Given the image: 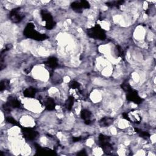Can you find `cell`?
I'll return each instance as SVG.
<instances>
[{
    "mask_svg": "<svg viewBox=\"0 0 156 156\" xmlns=\"http://www.w3.org/2000/svg\"><path fill=\"white\" fill-rule=\"evenodd\" d=\"M24 35L26 37L30 38L35 40L42 41L47 39V36L45 34L39 33L35 29V27L33 24L29 23L24 31Z\"/></svg>",
    "mask_w": 156,
    "mask_h": 156,
    "instance_id": "obj_1",
    "label": "cell"
},
{
    "mask_svg": "<svg viewBox=\"0 0 156 156\" xmlns=\"http://www.w3.org/2000/svg\"><path fill=\"white\" fill-rule=\"evenodd\" d=\"M87 34L90 37L98 40H104L106 37L105 31L99 25H96L88 29Z\"/></svg>",
    "mask_w": 156,
    "mask_h": 156,
    "instance_id": "obj_2",
    "label": "cell"
},
{
    "mask_svg": "<svg viewBox=\"0 0 156 156\" xmlns=\"http://www.w3.org/2000/svg\"><path fill=\"white\" fill-rule=\"evenodd\" d=\"M41 16L43 20L46 23V28L47 29H53L55 26V23L51 14L45 10H42L41 11Z\"/></svg>",
    "mask_w": 156,
    "mask_h": 156,
    "instance_id": "obj_3",
    "label": "cell"
},
{
    "mask_svg": "<svg viewBox=\"0 0 156 156\" xmlns=\"http://www.w3.org/2000/svg\"><path fill=\"white\" fill-rule=\"evenodd\" d=\"M24 17H25V15L21 12L20 7L14 9L13 10H12L10 11V12L9 14L10 20L12 22L15 23H19L21 21H22Z\"/></svg>",
    "mask_w": 156,
    "mask_h": 156,
    "instance_id": "obj_4",
    "label": "cell"
},
{
    "mask_svg": "<svg viewBox=\"0 0 156 156\" xmlns=\"http://www.w3.org/2000/svg\"><path fill=\"white\" fill-rule=\"evenodd\" d=\"M22 133L24 137L29 140H34L35 138H37L39 135V133L37 132L32 128L23 127Z\"/></svg>",
    "mask_w": 156,
    "mask_h": 156,
    "instance_id": "obj_5",
    "label": "cell"
},
{
    "mask_svg": "<svg viewBox=\"0 0 156 156\" xmlns=\"http://www.w3.org/2000/svg\"><path fill=\"white\" fill-rule=\"evenodd\" d=\"M126 99L128 101L134 102V103H136L137 104H141V102L143 101V99H141L139 97V95L138 94L137 92L135 90H133V89L127 92Z\"/></svg>",
    "mask_w": 156,
    "mask_h": 156,
    "instance_id": "obj_6",
    "label": "cell"
},
{
    "mask_svg": "<svg viewBox=\"0 0 156 156\" xmlns=\"http://www.w3.org/2000/svg\"><path fill=\"white\" fill-rule=\"evenodd\" d=\"M43 104L48 111H53L55 109L56 103L54 100L51 98H48L44 101Z\"/></svg>",
    "mask_w": 156,
    "mask_h": 156,
    "instance_id": "obj_7",
    "label": "cell"
},
{
    "mask_svg": "<svg viewBox=\"0 0 156 156\" xmlns=\"http://www.w3.org/2000/svg\"><path fill=\"white\" fill-rule=\"evenodd\" d=\"M92 116V113L90 111L87 109H83L81 112V117L82 118L85 120V123L87 125H90L92 122L90 120Z\"/></svg>",
    "mask_w": 156,
    "mask_h": 156,
    "instance_id": "obj_8",
    "label": "cell"
},
{
    "mask_svg": "<svg viewBox=\"0 0 156 156\" xmlns=\"http://www.w3.org/2000/svg\"><path fill=\"white\" fill-rule=\"evenodd\" d=\"M37 93V90L35 88L33 87H29L25 90V91L23 92V94L25 97L27 98H34L35 94Z\"/></svg>",
    "mask_w": 156,
    "mask_h": 156,
    "instance_id": "obj_9",
    "label": "cell"
},
{
    "mask_svg": "<svg viewBox=\"0 0 156 156\" xmlns=\"http://www.w3.org/2000/svg\"><path fill=\"white\" fill-rule=\"evenodd\" d=\"M46 65L50 67L51 69H54L58 66L57 59L54 57H50L47 60V61L45 62Z\"/></svg>",
    "mask_w": 156,
    "mask_h": 156,
    "instance_id": "obj_10",
    "label": "cell"
},
{
    "mask_svg": "<svg viewBox=\"0 0 156 156\" xmlns=\"http://www.w3.org/2000/svg\"><path fill=\"white\" fill-rule=\"evenodd\" d=\"M114 122V119L109 117H105L100 121V124L102 127H107L111 125Z\"/></svg>",
    "mask_w": 156,
    "mask_h": 156,
    "instance_id": "obj_11",
    "label": "cell"
},
{
    "mask_svg": "<svg viewBox=\"0 0 156 156\" xmlns=\"http://www.w3.org/2000/svg\"><path fill=\"white\" fill-rule=\"evenodd\" d=\"M71 6L75 11L77 12H81L82 7L81 5L80 1H75L71 4Z\"/></svg>",
    "mask_w": 156,
    "mask_h": 156,
    "instance_id": "obj_12",
    "label": "cell"
},
{
    "mask_svg": "<svg viewBox=\"0 0 156 156\" xmlns=\"http://www.w3.org/2000/svg\"><path fill=\"white\" fill-rule=\"evenodd\" d=\"M74 104V98L70 97L65 103V107L68 111H71Z\"/></svg>",
    "mask_w": 156,
    "mask_h": 156,
    "instance_id": "obj_13",
    "label": "cell"
},
{
    "mask_svg": "<svg viewBox=\"0 0 156 156\" xmlns=\"http://www.w3.org/2000/svg\"><path fill=\"white\" fill-rule=\"evenodd\" d=\"M9 87V81L7 79H4L1 82V86H0V90L3 91L8 89Z\"/></svg>",
    "mask_w": 156,
    "mask_h": 156,
    "instance_id": "obj_14",
    "label": "cell"
},
{
    "mask_svg": "<svg viewBox=\"0 0 156 156\" xmlns=\"http://www.w3.org/2000/svg\"><path fill=\"white\" fill-rule=\"evenodd\" d=\"M124 3L123 1H113V2H109L107 3V6H111V7H118L123 4Z\"/></svg>",
    "mask_w": 156,
    "mask_h": 156,
    "instance_id": "obj_15",
    "label": "cell"
},
{
    "mask_svg": "<svg viewBox=\"0 0 156 156\" xmlns=\"http://www.w3.org/2000/svg\"><path fill=\"white\" fill-rule=\"evenodd\" d=\"M6 122H8L10 124H12V125H15V126H18L20 127V124L12 117H10V116L7 117L6 118Z\"/></svg>",
    "mask_w": 156,
    "mask_h": 156,
    "instance_id": "obj_16",
    "label": "cell"
},
{
    "mask_svg": "<svg viewBox=\"0 0 156 156\" xmlns=\"http://www.w3.org/2000/svg\"><path fill=\"white\" fill-rule=\"evenodd\" d=\"M69 86L70 88L73 89H79L80 87V83L76 81H71L70 82Z\"/></svg>",
    "mask_w": 156,
    "mask_h": 156,
    "instance_id": "obj_17",
    "label": "cell"
},
{
    "mask_svg": "<svg viewBox=\"0 0 156 156\" xmlns=\"http://www.w3.org/2000/svg\"><path fill=\"white\" fill-rule=\"evenodd\" d=\"M80 3H81V5L82 9H89L90 7L89 3L87 1H84V0L81 1Z\"/></svg>",
    "mask_w": 156,
    "mask_h": 156,
    "instance_id": "obj_18",
    "label": "cell"
}]
</instances>
